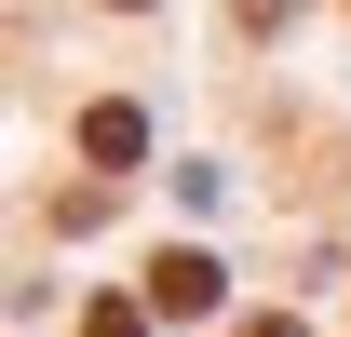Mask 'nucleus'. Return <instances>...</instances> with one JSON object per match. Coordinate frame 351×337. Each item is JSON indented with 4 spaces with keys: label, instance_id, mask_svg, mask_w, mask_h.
<instances>
[{
    "label": "nucleus",
    "instance_id": "20e7f679",
    "mask_svg": "<svg viewBox=\"0 0 351 337\" xmlns=\"http://www.w3.org/2000/svg\"><path fill=\"white\" fill-rule=\"evenodd\" d=\"M243 337H298V310H257V324H243Z\"/></svg>",
    "mask_w": 351,
    "mask_h": 337
},
{
    "label": "nucleus",
    "instance_id": "39448f33",
    "mask_svg": "<svg viewBox=\"0 0 351 337\" xmlns=\"http://www.w3.org/2000/svg\"><path fill=\"white\" fill-rule=\"evenodd\" d=\"M122 14H135V0H122Z\"/></svg>",
    "mask_w": 351,
    "mask_h": 337
},
{
    "label": "nucleus",
    "instance_id": "7ed1b4c3",
    "mask_svg": "<svg viewBox=\"0 0 351 337\" xmlns=\"http://www.w3.org/2000/svg\"><path fill=\"white\" fill-rule=\"evenodd\" d=\"M82 337H149V297H95V310H82Z\"/></svg>",
    "mask_w": 351,
    "mask_h": 337
},
{
    "label": "nucleus",
    "instance_id": "f257e3e1",
    "mask_svg": "<svg viewBox=\"0 0 351 337\" xmlns=\"http://www.w3.org/2000/svg\"><path fill=\"white\" fill-rule=\"evenodd\" d=\"M217 297H230V270H217L203 243H176V256H149V310H162V324H203Z\"/></svg>",
    "mask_w": 351,
    "mask_h": 337
},
{
    "label": "nucleus",
    "instance_id": "f03ea898",
    "mask_svg": "<svg viewBox=\"0 0 351 337\" xmlns=\"http://www.w3.org/2000/svg\"><path fill=\"white\" fill-rule=\"evenodd\" d=\"M82 162H95V175L149 162V108H135V95H95V108H82Z\"/></svg>",
    "mask_w": 351,
    "mask_h": 337
}]
</instances>
